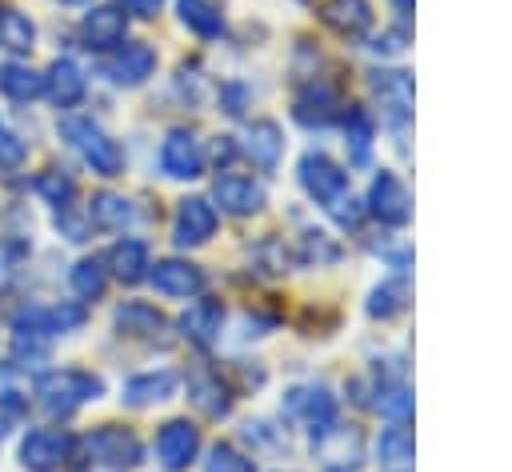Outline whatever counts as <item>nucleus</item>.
<instances>
[{
  "mask_svg": "<svg viewBox=\"0 0 512 472\" xmlns=\"http://www.w3.org/2000/svg\"><path fill=\"white\" fill-rule=\"evenodd\" d=\"M176 384H180L176 372H144V376H132L124 384V404H132V408L160 404V400H168L176 392Z\"/></svg>",
  "mask_w": 512,
  "mask_h": 472,
  "instance_id": "nucleus-18",
  "label": "nucleus"
},
{
  "mask_svg": "<svg viewBox=\"0 0 512 472\" xmlns=\"http://www.w3.org/2000/svg\"><path fill=\"white\" fill-rule=\"evenodd\" d=\"M188 396H192V404H196L204 416H228V408H232V396H228V388L220 384V376H216L212 368L192 372Z\"/></svg>",
  "mask_w": 512,
  "mask_h": 472,
  "instance_id": "nucleus-17",
  "label": "nucleus"
},
{
  "mask_svg": "<svg viewBox=\"0 0 512 472\" xmlns=\"http://www.w3.org/2000/svg\"><path fill=\"white\" fill-rule=\"evenodd\" d=\"M84 448L100 464H136L140 460V440L128 428H116V424H104V428L88 432L84 436Z\"/></svg>",
  "mask_w": 512,
  "mask_h": 472,
  "instance_id": "nucleus-6",
  "label": "nucleus"
},
{
  "mask_svg": "<svg viewBox=\"0 0 512 472\" xmlns=\"http://www.w3.org/2000/svg\"><path fill=\"white\" fill-rule=\"evenodd\" d=\"M392 4H396L400 12H412V0H392Z\"/></svg>",
  "mask_w": 512,
  "mask_h": 472,
  "instance_id": "nucleus-43",
  "label": "nucleus"
},
{
  "mask_svg": "<svg viewBox=\"0 0 512 472\" xmlns=\"http://www.w3.org/2000/svg\"><path fill=\"white\" fill-rule=\"evenodd\" d=\"M372 88H376L388 120L392 124H404V116L412 108V80H408V72H376L372 76Z\"/></svg>",
  "mask_w": 512,
  "mask_h": 472,
  "instance_id": "nucleus-15",
  "label": "nucleus"
},
{
  "mask_svg": "<svg viewBox=\"0 0 512 472\" xmlns=\"http://www.w3.org/2000/svg\"><path fill=\"white\" fill-rule=\"evenodd\" d=\"M280 148H284L280 128H276L272 120H256V124H252V132H248V156L268 172V168H276Z\"/></svg>",
  "mask_w": 512,
  "mask_h": 472,
  "instance_id": "nucleus-23",
  "label": "nucleus"
},
{
  "mask_svg": "<svg viewBox=\"0 0 512 472\" xmlns=\"http://www.w3.org/2000/svg\"><path fill=\"white\" fill-rule=\"evenodd\" d=\"M176 8H180V20L196 36H204V40H212V36L224 32V16H220V8L212 0H176Z\"/></svg>",
  "mask_w": 512,
  "mask_h": 472,
  "instance_id": "nucleus-21",
  "label": "nucleus"
},
{
  "mask_svg": "<svg viewBox=\"0 0 512 472\" xmlns=\"http://www.w3.org/2000/svg\"><path fill=\"white\" fill-rule=\"evenodd\" d=\"M152 284L164 296H196L204 288V272L188 260H160L152 268Z\"/></svg>",
  "mask_w": 512,
  "mask_h": 472,
  "instance_id": "nucleus-12",
  "label": "nucleus"
},
{
  "mask_svg": "<svg viewBox=\"0 0 512 472\" xmlns=\"http://www.w3.org/2000/svg\"><path fill=\"white\" fill-rule=\"evenodd\" d=\"M24 156H28V148H24V140L0 120V168H20L24 164Z\"/></svg>",
  "mask_w": 512,
  "mask_h": 472,
  "instance_id": "nucleus-37",
  "label": "nucleus"
},
{
  "mask_svg": "<svg viewBox=\"0 0 512 472\" xmlns=\"http://www.w3.org/2000/svg\"><path fill=\"white\" fill-rule=\"evenodd\" d=\"M44 88L52 92V100H56L60 108H72V104L84 96L88 80H84V72L76 68V60L60 56V60H52V68H48V76H44Z\"/></svg>",
  "mask_w": 512,
  "mask_h": 472,
  "instance_id": "nucleus-16",
  "label": "nucleus"
},
{
  "mask_svg": "<svg viewBox=\"0 0 512 472\" xmlns=\"http://www.w3.org/2000/svg\"><path fill=\"white\" fill-rule=\"evenodd\" d=\"M216 232V208L204 196H188L176 208V244H204Z\"/></svg>",
  "mask_w": 512,
  "mask_h": 472,
  "instance_id": "nucleus-8",
  "label": "nucleus"
},
{
  "mask_svg": "<svg viewBox=\"0 0 512 472\" xmlns=\"http://www.w3.org/2000/svg\"><path fill=\"white\" fill-rule=\"evenodd\" d=\"M36 192H40L52 208H68L72 196H76V180H72L64 168H44V172L36 176Z\"/></svg>",
  "mask_w": 512,
  "mask_h": 472,
  "instance_id": "nucleus-28",
  "label": "nucleus"
},
{
  "mask_svg": "<svg viewBox=\"0 0 512 472\" xmlns=\"http://www.w3.org/2000/svg\"><path fill=\"white\" fill-rule=\"evenodd\" d=\"M368 204H372V212L384 220V224H404L408 220V192H404V184L392 176V172H380L376 180H372V196H368Z\"/></svg>",
  "mask_w": 512,
  "mask_h": 472,
  "instance_id": "nucleus-11",
  "label": "nucleus"
},
{
  "mask_svg": "<svg viewBox=\"0 0 512 472\" xmlns=\"http://www.w3.org/2000/svg\"><path fill=\"white\" fill-rule=\"evenodd\" d=\"M400 308H404V284H400V280L380 284V288L372 292V300H368V312H372V316H392V312H400Z\"/></svg>",
  "mask_w": 512,
  "mask_h": 472,
  "instance_id": "nucleus-33",
  "label": "nucleus"
},
{
  "mask_svg": "<svg viewBox=\"0 0 512 472\" xmlns=\"http://www.w3.org/2000/svg\"><path fill=\"white\" fill-rule=\"evenodd\" d=\"M332 108H336V92L328 84H308L296 96V120L300 124H328Z\"/></svg>",
  "mask_w": 512,
  "mask_h": 472,
  "instance_id": "nucleus-22",
  "label": "nucleus"
},
{
  "mask_svg": "<svg viewBox=\"0 0 512 472\" xmlns=\"http://www.w3.org/2000/svg\"><path fill=\"white\" fill-rule=\"evenodd\" d=\"M72 288H76V296H84V300L104 296V288H108L104 264H100V260H80V264L72 268Z\"/></svg>",
  "mask_w": 512,
  "mask_h": 472,
  "instance_id": "nucleus-30",
  "label": "nucleus"
},
{
  "mask_svg": "<svg viewBox=\"0 0 512 472\" xmlns=\"http://www.w3.org/2000/svg\"><path fill=\"white\" fill-rule=\"evenodd\" d=\"M116 324H120L124 332H156L164 320H160V312H156L152 304H144V300H128L124 308H116Z\"/></svg>",
  "mask_w": 512,
  "mask_h": 472,
  "instance_id": "nucleus-31",
  "label": "nucleus"
},
{
  "mask_svg": "<svg viewBox=\"0 0 512 472\" xmlns=\"http://www.w3.org/2000/svg\"><path fill=\"white\" fill-rule=\"evenodd\" d=\"M160 164H164V172L176 176V180L200 176V168H204L200 140H196L192 132H168V140H164V148H160Z\"/></svg>",
  "mask_w": 512,
  "mask_h": 472,
  "instance_id": "nucleus-7",
  "label": "nucleus"
},
{
  "mask_svg": "<svg viewBox=\"0 0 512 472\" xmlns=\"http://www.w3.org/2000/svg\"><path fill=\"white\" fill-rule=\"evenodd\" d=\"M84 324V308L80 304H52L48 308V332L56 336V332H72V328H80Z\"/></svg>",
  "mask_w": 512,
  "mask_h": 472,
  "instance_id": "nucleus-36",
  "label": "nucleus"
},
{
  "mask_svg": "<svg viewBox=\"0 0 512 472\" xmlns=\"http://www.w3.org/2000/svg\"><path fill=\"white\" fill-rule=\"evenodd\" d=\"M160 4H164V0H124V8H128V12H136V16H156V12H160Z\"/></svg>",
  "mask_w": 512,
  "mask_h": 472,
  "instance_id": "nucleus-42",
  "label": "nucleus"
},
{
  "mask_svg": "<svg viewBox=\"0 0 512 472\" xmlns=\"http://www.w3.org/2000/svg\"><path fill=\"white\" fill-rule=\"evenodd\" d=\"M100 392H104L100 376H92L84 368H56L36 380V400L48 416H72L80 404L96 400Z\"/></svg>",
  "mask_w": 512,
  "mask_h": 472,
  "instance_id": "nucleus-1",
  "label": "nucleus"
},
{
  "mask_svg": "<svg viewBox=\"0 0 512 472\" xmlns=\"http://www.w3.org/2000/svg\"><path fill=\"white\" fill-rule=\"evenodd\" d=\"M0 88L12 96V100H36L44 92V76L24 68V64H8L0 68Z\"/></svg>",
  "mask_w": 512,
  "mask_h": 472,
  "instance_id": "nucleus-27",
  "label": "nucleus"
},
{
  "mask_svg": "<svg viewBox=\"0 0 512 472\" xmlns=\"http://www.w3.org/2000/svg\"><path fill=\"white\" fill-rule=\"evenodd\" d=\"M108 264H112V272H116L124 284H136V280L144 276V268H152V264H148V244H144V240H120V244H112Z\"/></svg>",
  "mask_w": 512,
  "mask_h": 472,
  "instance_id": "nucleus-20",
  "label": "nucleus"
},
{
  "mask_svg": "<svg viewBox=\"0 0 512 472\" xmlns=\"http://www.w3.org/2000/svg\"><path fill=\"white\" fill-rule=\"evenodd\" d=\"M284 408H288V416H304L312 424V432H328L332 416H336V400L324 388H292Z\"/></svg>",
  "mask_w": 512,
  "mask_h": 472,
  "instance_id": "nucleus-10",
  "label": "nucleus"
},
{
  "mask_svg": "<svg viewBox=\"0 0 512 472\" xmlns=\"http://www.w3.org/2000/svg\"><path fill=\"white\" fill-rule=\"evenodd\" d=\"M196 448H200V432H196V424H188V420H168V424L156 432V456H160V464H164L168 472L188 468V460L196 456Z\"/></svg>",
  "mask_w": 512,
  "mask_h": 472,
  "instance_id": "nucleus-5",
  "label": "nucleus"
},
{
  "mask_svg": "<svg viewBox=\"0 0 512 472\" xmlns=\"http://www.w3.org/2000/svg\"><path fill=\"white\" fill-rule=\"evenodd\" d=\"M376 456H380V464L392 468V472L408 468V464H412V432H408V428H384V432H380V444H376Z\"/></svg>",
  "mask_w": 512,
  "mask_h": 472,
  "instance_id": "nucleus-26",
  "label": "nucleus"
},
{
  "mask_svg": "<svg viewBox=\"0 0 512 472\" xmlns=\"http://www.w3.org/2000/svg\"><path fill=\"white\" fill-rule=\"evenodd\" d=\"M232 156H236V148H232V136H220V140L212 144V160H216V164H228Z\"/></svg>",
  "mask_w": 512,
  "mask_h": 472,
  "instance_id": "nucleus-41",
  "label": "nucleus"
},
{
  "mask_svg": "<svg viewBox=\"0 0 512 472\" xmlns=\"http://www.w3.org/2000/svg\"><path fill=\"white\" fill-rule=\"evenodd\" d=\"M220 320H224V308L216 300H196L184 316H180V328L192 344H212L220 336Z\"/></svg>",
  "mask_w": 512,
  "mask_h": 472,
  "instance_id": "nucleus-19",
  "label": "nucleus"
},
{
  "mask_svg": "<svg viewBox=\"0 0 512 472\" xmlns=\"http://www.w3.org/2000/svg\"><path fill=\"white\" fill-rule=\"evenodd\" d=\"M344 132H348V144H352V160L364 164V160H368V144H372V124H368V116H364L360 108H352L348 120H344Z\"/></svg>",
  "mask_w": 512,
  "mask_h": 472,
  "instance_id": "nucleus-32",
  "label": "nucleus"
},
{
  "mask_svg": "<svg viewBox=\"0 0 512 472\" xmlns=\"http://www.w3.org/2000/svg\"><path fill=\"white\" fill-rule=\"evenodd\" d=\"M88 216L96 224H104V228H124L132 220V204L124 196H116V192H100V196H92V212Z\"/></svg>",
  "mask_w": 512,
  "mask_h": 472,
  "instance_id": "nucleus-29",
  "label": "nucleus"
},
{
  "mask_svg": "<svg viewBox=\"0 0 512 472\" xmlns=\"http://www.w3.org/2000/svg\"><path fill=\"white\" fill-rule=\"evenodd\" d=\"M300 184H304V192H308L312 200H320L324 208H328L336 196L348 192V176H344L324 152H308V156L300 160Z\"/></svg>",
  "mask_w": 512,
  "mask_h": 472,
  "instance_id": "nucleus-4",
  "label": "nucleus"
},
{
  "mask_svg": "<svg viewBox=\"0 0 512 472\" xmlns=\"http://www.w3.org/2000/svg\"><path fill=\"white\" fill-rule=\"evenodd\" d=\"M328 212H332V216H336L344 228H352V224L360 220V208H356V200H352L348 192H344V196H336V200L328 204Z\"/></svg>",
  "mask_w": 512,
  "mask_h": 472,
  "instance_id": "nucleus-40",
  "label": "nucleus"
},
{
  "mask_svg": "<svg viewBox=\"0 0 512 472\" xmlns=\"http://www.w3.org/2000/svg\"><path fill=\"white\" fill-rule=\"evenodd\" d=\"M36 44V24L16 12V8H4L0 12V48L4 52H28Z\"/></svg>",
  "mask_w": 512,
  "mask_h": 472,
  "instance_id": "nucleus-25",
  "label": "nucleus"
},
{
  "mask_svg": "<svg viewBox=\"0 0 512 472\" xmlns=\"http://www.w3.org/2000/svg\"><path fill=\"white\" fill-rule=\"evenodd\" d=\"M300 256H304V260H316V264H332V260L340 256V248H336L324 232H304V236H300Z\"/></svg>",
  "mask_w": 512,
  "mask_h": 472,
  "instance_id": "nucleus-34",
  "label": "nucleus"
},
{
  "mask_svg": "<svg viewBox=\"0 0 512 472\" xmlns=\"http://www.w3.org/2000/svg\"><path fill=\"white\" fill-rule=\"evenodd\" d=\"M80 36L88 48H112L124 40V12L120 8H92L84 20H80Z\"/></svg>",
  "mask_w": 512,
  "mask_h": 472,
  "instance_id": "nucleus-13",
  "label": "nucleus"
},
{
  "mask_svg": "<svg viewBox=\"0 0 512 472\" xmlns=\"http://www.w3.org/2000/svg\"><path fill=\"white\" fill-rule=\"evenodd\" d=\"M320 12H324V20H328L336 32H360V28L372 24L368 0H332V4H324Z\"/></svg>",
  "mask_w": 512,
  "mask_h": 472,
  "instance_id": "nucleus-24",
  "label": "nucleus"
},
{
  "mask_svg": "<svg viewBox=\"0 0 512 472\" xmlns=\"http://www.w3.org/2000/svg\"><path fill=\"white\" fill-rule=\"evenodd\" d=\"M60 4H84V0H60Z\"/></svg>",
  "mask_w": 512,
  "mask_h": 472,
  "instance_id": "nucleus-44",
  "label": "nucleus"
},
{
  "mask_svg": "<svg viewBox=\"0 0 512 472\" xmlns=\"http://www.w3.org/2000/svg\"><path fill=\"white\" fill-rule=\"evenodd\" d=\"M376 408H380L384 416H408V412H412V396H408L404 388H380Z\"/></svg>",
  "mask_w": 512,
  "mask_h": 472,
  "instance_id": "nucleus-38",
  "label": "nucleus"
},
{
  "mask_svg": "<svg viewBox=\"0 0 512 472\" xmlns=\"http://www.w3.org/2000/svg\"><path fill=\"white\" fill-rule=\"evenodd\" d=\"M56 228L68 236V240H88V224L72 212V204L68 208H60V216H56Z\"/></svg>",
  "mask_w": 512,
  "mask_h": 472,
  "instance_id": "nucleus-39",
  "label": "nucleus"
},
{
  "mask_svg": "<svg viewBox=\"0 0 512 472\" xmlns=\"http://www.w3.org/2000/svg\"><path fill=\"white\" fill-rule=\"evenodd\" d=\"M60 136L84 156V164H88L92 172H100V176H120L124 152H120V144H116L100 124H92V120H84V116H64V120H60Z\"/></svg>",
  "mask_w": 512,
  "mask_h": 472,
  "instance_id": "nucleus-2",
  "label": "nucleus"
},
{
  "mask_svg": "<svg viewBox=\"0 0 512 472\" xmlns=\"http://www.w3.org/2000/svg\"><path fill=\"white\" fill-rule=\"evenodd\" d=\"M204 472H252V464L232 448V444H216L212 456H208V468Z\"/></svg>",
  "mask_w": 512,
  "mask_h": 472,
  "instance_id": "nucleus-35",
  "label": "nucleus"
},
{
  "mask_svg": "<svg viewBox=\"0 0 512 472\" xmlns=\"http://www.w3.org/2000/svg\"><path fill=\"white\" fill-rule=\"evenodd\" d=\"M212 196H216V204H220L224 212H232V216H252V212H260V204H264V188H260L256 180H248V176H220L216 188H212Z\"/></svg>",
  "mask_w": 512,
  "mask_h": 472,
  "instance_id": "nucleus-9",
  "label": "nucleus"
},
{
  "mask_svg": "<svg viewBox=\"0 0 512 472\" xmlns=\"http://www.w3.org/2000/svg\"><path fill=\"white\" fill-rule=\"evenodd\" d=\"M152 68H156V52L148 44H124L108 64V76L116 84H144L152 76Z\"/></svg>",
  "mask_w": 512,
  "mask_h": 472,
  "instance_id": "nucleus-14",
  "label": "nucleus"
},
{
  "mask_svg": "<svg viewBox=\"0 0 512 472\" xmlns=\"http://www.w3.org/2000/svg\"><path fill=\"white\" fill-rule=\"evenodd\" d=\"M68 452H72V436L68 432H60V428H36L20 444V464L28 472H52V468H60L68 460Z\"/></svg>",
  "mask_w": 512,
  "mask_h": 472,
  "instance_id": "nucleus-3",
  "label": "nucleus"
}]
</instances>
